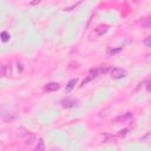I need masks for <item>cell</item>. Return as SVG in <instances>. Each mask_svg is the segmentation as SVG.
<instances>
[{"label":"cell","instance_id":"6da1fadb","mask_svg":"<svg viewBox=\"0 0 151 151\" xmlns=\"http://www.w3.org/2000/svg\"><path fill=\"white\" fill-rule=\"evenodd\" d=\"M18 132H19V136L21 137V139L24 140V143H25L26 145H31V144L35 140L34 134H32L29 131H27V130L24 129V127H19Z\"/></svg>","mask_w":151,"mask_h":151},{"label":"cell","instance_id":"7a4b0ae2","mask_svg":"<svg viewBox=\"0 0 151 151\" xmlns=\"http://www.w3.org/2000/svg\"><path fill=\"white\" fill-rule=\"evenodd\" d=\"M127 76V71L124 70V68H120V67H114L111 70V77L113 79H120V78H124Z\"/></svg>","mask_w":151,"mask_h":151},{"label":"cell","instance_id":"3957f363","mask_svg":"<svg viewBox=\"0 0 151 151\" xmlns=\"http://www.w3.org/2000/svg\"><path fill=\"white\" fill-rule=\"evenodd\" d=\"M79 105V100L76 98H66L61 100V106L65 109H71V107H76Z\"/></svg>","mask_w":151,"mask_h":151},{"label":"cell","instance_id":"277c9868","mask_svg":"<svg viewBox=\"0 0 151 151\" xmlns=\"http://www.w3.org/2000/svg\"><path fill=\"white\" fill-rule=\"evenodd\" d=\"M60 88V85L58 83H48L46 86H45V91L47 92H52V91H57Z\"/></svg>","mask_w":151,"mask_h":151},{"label":"cell","instance_id":"5b68a950","mask_svg":"<svg viewBox=\"0 0 151 151\" xmlns=\"http://www.w3.org/2000/svg\"><path fill=\"white\" fill-rule=\"evenodd\" d=\"M132 117V113H130V112H127V113H125V114H122V116H118L117 118H114V123H122V122H125V120H127V119H130Z\"/></svg>","mask_w":151,"mask_h":151},{"label":"cell","instance_id":"8992f818","mask_svg":"<svg viewBox=\"0 0 151 151\" xmlns=\"http://www.w3.org/2000/svg\"><path fill=\"white\" fill-rule=\"evenodd\" d=\"M11 74V65H2L1 66V76L6 77Z\"/></svg>","mask_w":151,"mask_h":151},{"label":"cell","instance_id":"52a82bcc","mask_svg":"<svg viewBox=\"0 0 151 151\" xmlns=\"http://www.w3.org/2000/svg\"><path fill=\"white\" fill-rule=\"evenodd\" d=\"M78 83V79L77 78H74V79H71L70 81H68V84H67V86H66V92H70L74 86H76V84Z\"/></svg>","mask_w":151,"mask_h":151},{"label":"cell","instance_id":"ba28073f","mask_svg":"<svg viewBox=\"0 0 151 151\" xmlns=\"http://www.w3.org/2000/svg\"><path fill=\"white\" fill-rule=\"evenodd\" d=\"M107 29H109V26H106V25H101V26H98L97 28H96V32L99 34V35H101V34H104L105 32H107Z\"/></svg>","mask_w":151,"mask_h":151},{"label":"cell","instance_id":"9c48e42d","mask_svg":"<svg viewBox=\"0 0 151 151\" xmlns=\"http://www.w3.org/2000/svg\"><path fill=\"white\" fill-rule=\"evenodd\" d=\"M44 150H45L44 139H42V138H40V139H39V142H38V144H37V146H35V151H44Z\"/></svg>","mask_w":151,"mask_h":151},{"label":"cell","instance_id":"30bf717a","mask_svg":"<svg viewBox=\"0 0 151 151\" xmlns=\"http://www.w3.org/2000/svg\"><path fill=\"white\" fill-rule=\"evenodd\" d=\"M139 24L144 27H149V26H151V18H143L139 21Z\"/></svg>","mask_w":151,"mask_h":151},{"label":"cell","instance_id":"8fae6325","mask_svg":"<svg viewBox=\"0 0 151 151\" xmlns=\"http://www.w3.org/2000/svg\"><path fill=\"white\" fill-rule=\"evenodd\" d=\"M9 38H11V35L7 33V32H1V40L4 41V42H6V41H8L9 40Z\"/></svg>","mask_w":151,"mask_h":151},{"label":"cell","instance_id":"7c38bea8","mask_svg":"<svg viewBox=\"0 0 151 151\" xmlns=\"http://www.w3.org/2000/svg\"><path fill=\"white\" fill-rule=\"evenodd\" d=\"M142 142H144V143H151V132H147V133L142 138Z\"/></svg>","mask_w":151,"mask_h":151},{"label":"cell","instance_id":"4fadbf2b","mask_svg":"<svg viewBox=\"0 0 151 151\" xmlns=\"http://www.w3.org/2000/svg\"><path fill=\"white\" fill-rule=\"evenodd\" d=\"M144 45L147 46V47H151V35H149L147 38H145V40H144Z\"/></svg>","mask_w":151,"mask_h":151},{"label":"cell","instance_id":"5bb4252c","mask_svg":"<svg viewBox=\"0 0 151 151\" xmlns=\"http://www.w3.org/2000/svg\"><path fill=\"white\" fill-rule=\"evenodd\" d=\"M127 133V129H124V130H120L119 131V137H125Z\"/></svg>","mask_w":151,"mask_h":151},{"label":"cell","instance_id":"9a60e30c","mask_svg":"<svg viewBox=\"0 0 151 151\" xmlns=\"http://www.w3.org/2000/svg\"><path fill=\"white\" fill-rule=\"evenodd\" d=\"M146 90H147L149 92H151V81L147 83V85H146Z\"/></svg>","mask_w":151,"mask_h":151},{"label":"cell","instance_id":"2e32d148","mask_svg":"<svg viewBox=\"0 0 151 151\" xmlns=\"http://www.w3.org/2000/svg\"><path fill=\"white\" fill-rule=\"evenodd\" d=\"M39 1H40V0H33V1L31 2V4H32V5H35V4H38Z\"/></svg>","mask_w":151,"mask_h":151}]
</instances>
